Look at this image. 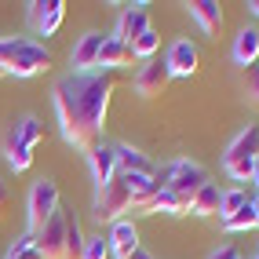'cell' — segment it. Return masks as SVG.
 <instances>
[{"label":"cell","mask_w":259,"mask_h":259,"mask_svg":"<svg viewBox=\"0 0 259 259\" xmlns=\"http://www.w3.org/2000/svg\"><path fill=\"white\" fill-rule=\"evenodd\" d=\"M80 259H110V245H106V237H84V252Z\"/></svg>","instance_id":"28"},{"label":"cell","mask_w":259,"mask_h":259,"mask_svg":"<svg viewBox=\"0 0 259 259\" xmlns=\"http://www.w3.org/2000/svg\"><path fill=\"white\" fill-rule=\"evenodd\" d=\"M135 55H132V48L124 40H117V37H102V48H99V70H113L120 73L124 66H132Z\"/></svg>","instance_id":"16"},{"label":"cell","mask_w":259,"mask_h":259,"mask_svg":"<svg viewBox=\"0 0 259 259\" xmlns=\"http://www.w3.org/2000/svg\"><path fill=\"white\" fill-rule=\"evenodd\" d=\"M99 48H102V33H84V37L77 40V48L70 51L73 73H88V70H99Z\"/></svg>","instance_id":"15"},{"label":"cell","mask_w":259,"mask_h":259,"mask_svg":"<svg viewBox=\"0 0 259 259\" xmlns=\"http://www.w3.org/2000/svg\"><path fill=\"white\" fill-rule=\"evenodd\" d=\"M252 197H248V190L245 186H234V190H223V201H219V219H230L237 215L241 208H245Z\"/></svg>","instance_id":"21"},{"label":"cell","mask_w":259,"mask_h":259,"mask_svg":"<svg viewBox=\"0 0 259 259\" xmlns=\"http://www.w3.org/2000/svg\"><path fill=\"white\" fill-rule=\"evenodd\" d=\"M255 259H259V255H255Z\"/></svg>","instance_id":"37"},{"label":"cell","mask_w":259,"mask_h":259,"mask_svg":"<svg viewBox=\"0 0 259 259\" xmlns=\"http://www.w3.org/2000/svg\"><path fill=\"white\" fill-rule=\"evenodd\" d=\"M4 259H44V255H40V248H37V234H29V230H26V234H22V237L8 248V255H4Z\"/></svg>","instance_id":"25"},{"label":"cell","mask_w":259,"mask_h":259,"mask_svg":"<svg viewBox=\"0 0 259 259\" xmlns=\"http://www.w3.org/2000/svg\"><path fill=\"white\" fill-rule=\"evenodd\" d=\"M190 8V19H194L204 33H219L223 26V8L215 4V0H194V4H186Z\"/></svg>","instance_id":"19"},{"label":"cell","mask_w":259,"mask_h":259,"mask_svg":"<svg viewBox=\"0 0 259 259\" xmlns=\"http://www.w3.org/2000/svg\"><path fill=\"white\" fill-rule=\"evenodd\" d=\"M8 197H11V194H8V186L0 183V215H4V208H8Z\"/></svg>","instance_id":"31"},{"label":"cell","mask_w":259,"mask_h":259,"mask_svg":"<svg viewBox=\"0 0 259 259\" xmlns=\"http://www.w3.org/2000/svg\"><path fill=\"white\" fill-rule=\"evenodd\" d=\"M150 212H168V215H186L190 212V201L179 197V194H171V190H161L157 201H153V208Z\"/></svg>","instance_id":"23"},{"label":"cell","mask_w":259,"mask_h":259,"mask_svg":"<svg viewBox=\"0 0 259 259\" xmlns=\"http://www.w3.org/2000/svg\"><path fill=\"white\" fill-rule=\"evenodd\" d=\"M168 80H171V73H168L164 59H146L139 66V73H135L132 84H135V92H139L143 99H153V95H161L168 88Z\"/></svg>","instance_id":"9"},{"label":"cell","mask_w":259,"mask_h":259,"mask_svg":"<svg viewBox=\"0 0 259 259\" xmlns=\"http://www.w3.org/2000/svg\"><path fill=\"white\" fill-rule=\"evenodd\" d=\"M4 77H8V70H4V66H0V80H4Z\"/></svg>","instance_id":"36"},{"label":"cell","mask_w":259,"mask_h":259,"mask_svg":"<svg viewBox=\"0 0 259 259\" xmlns=\"http://www.w3.org/2000/svg\"><path fill=\"white\" fill-rule=\"evenodd\" d=\"M252 227H259V219H255V212H252V201H248L237 215L223 219V230H227V234H241V230H252Z\"/></svg>","instance_id":"26"},{"label":"cell","mask_w":259,"mask_h":259,"mask_svg":"<svg viewBox=\"0 0 259 259\" xmlns=\"http://www.w3.org/2000/svg\"><path fill=\"white\" fill-rule=\"evenodd\" d=\"M19 139H22V143H26L29 150H33V146H37V143L44 139V124H40V120L33 117V113L19 120Z\"/></svg>","instance_id":"27"},{"label":"cell","mask_w":259,"mask_h":259,"mask_svg":"<svg viewBox=\"0 0 259 259\" xmlns=\"http://www.w3.org/2000/svg\"><path fill=\"white\" fill-rule=\"evenodd\" d=\"M113 153H117V176H143V179H153V171H157V164H153L143 150H135V146H128V143H117Z\"/></svg>","instance_id":"11"},{"label":"cell","mask_w":259,"mask_h":259,"mask_svg":"<svg viewBox=\"0 0 259 259\" xmlns=\"http://www.w3.org/2000/svg\"><path fill=\"white\" fill-rule=\"evenodd\" d=\"M4 157H8V164H11L15 171H26V168L33 164V150L19 139V124H11V128L4 132Z\"/></svg>","instance_id":"17"},{"label":"cell","mask_w":259,"mask_h":259,"mask_svg":"<svg viewBox=\"0 0 259 259\" xmlns=\"http://www.w3.org/2000/svg\"><path fill=\"white\" fill-rule=\"evenodd\" d=\"M245 92L252 102H259V70H248V80H245Z\"/></svg>","instance_id":"29"},{"label":"cell","mask_w":259,"mask_h":259,"mask_svg":"<svg viewBox=\"0 0 259 259\" xmlns=\"http://www.w3.org/2000/svg\"><path fill=\"white\" fill-rule=\"evenodd\" d=\"M66 19V4L62 0H33L29 4V22L40 37H55L59 26Z\"/></svg>","instance_id":"8"},{"label":"cell","mask_w":259,"mask_h":259,"mask_svg":"<svg viewBox=\"0 0 259 259\" xmlns=\"http://www.w3.org/2000/svg\"><path fill=\"white\" fill-rule=\"evenodd\" d=\"M164 66H168L171 77H194L197 66H201L197 44H194V40H176V44L168 48V55H164Z\"/></svg>","instance_id":"10"},{"label":"cell","mask_w":259,"mask_h":259,"mask_svg":"<svg viewBox=\"0 0 259 259\" xmlns=\"http://www.w3.org/2000/svg\"><path fill=\"white\" fill-rule=\"evenodd\" d=\"M128 259H153V255H150V252H146V248H135V252H132V255H128Z\"/></svg>","instance_id":"33"},{"label":"cell","mask_w":259,"mask_h":259,"mask_svg":"<svg viewBox=\"0 0 259 259\" xmlns=\"http://www.w3.org/2000/svg\"><path fill=\"white\" fill-rule=\"evenodd\" d=\"M153 183H157V190H171V194L194 201V194L208 183V171L197 161H176V164H164L153 171Z\"/></svg>","instance_id":"3"},{"label":"cell","mask_w":259,"mask_h":259,"mask_svg":"<svg viewBox=\"0 0 259 259\" xmlns=\"http://www.w3.org/2000/svg\"><path fill=\"white\" fill-rule=\"evenodd\" d=\"M37 248H40L44 259H70V252H66V212L62 208L51 215L48 227L37 234Z\"/></svg>","instance_id":"7"},{"label":"cell","mask_w":259,"mask_h":259,"mask_svg":"<svg viewBox=\"0 0 259 259\" xmlns=\"http://www.w3.org/2000/svg\"><path fill=\"white\" fill-rule=\"evenodd\" d=\"M66 252H70V259H80L84 252V230H80V219L66 212Z\"/></svg>","instance_id":"24"},{"label":"cell","mask_w":259,"mask_h":259,"mask_svg":"<svg viewBox=\"0 0 259 259\" xmlns=\"http://www.w3.org/2000/svg\"><path fill=\"white\" fill-rule=\"evenodd\" d=\"M106 245H110V255H117V259H128L135 248H143V245H139V230H135L132 219H117V223H113Z\"/></svg>","instance_id":"14"},{"label":"cell","mask_w":259,"mask_h":259,"mask_svg":"<svg viewBox=\"0 0 259 259\" xmlns=\"http://www.w3.org/2000/svg\"><path fill=\"white\" fill-rule=\"evenodd\" d=\"M255 157H259V124H248V128L227 146V153H223V171H227L234 183H248Z\"/></svg>","instance_id":"4"},{"label":"cell","mask_w":259,"mask_h":259,"mask_svg":"<svg viewBox=\"0 0 259 259\" xmlns=\"http://www.w3.org/2000/svg\"><path fill=\"white\" fill-rule=\"evenodd\" d=\"M120 84V73L113 70H88V73H66L51 99H55V117L62 139L77 150H92L102 139L110 113V99Z\"/></svg>","instance_id":"1"},{"label":"cell","mask_w":259,"mask_h":259,"mask_svg":"<svg viewBox=\"0 0 259 259\" xmlns=\"http://www.w3.org/2000/svg\"><path fill=\"white\" fill-rule=\"evenodd\" d=\"M252 212H255V219H259V194L252 197Z\"/></svg>","instance_id":"35"},{"label":"cell","mask_w":259,"mask_h":259,"mask_svg":"<svg viewBox=\"0 0 259 259\" xmlns=\"http://www.w3.org/2000/svg\"><path fill=\"white\" fill-rule=\"evenodd\" d=\"M146 29H150V8H146V4H132V8L120 11L117 33H113V37H117V40H124V44L132 48V40H135V37H143Z\"/></svg>","instance_id":"13"},{"label":"cell","mask_w":259,"mask_h":259,"mask_svg":"<svg viewBox=\"0 0 259 259\" xmlns=\"http://www.w3.org/2000/svg\"><path fill=\"white\" fill-rule=\"evenodd\" d=\"M88 161H92V179H95V194H99V190H106L117 179V153L106 143H95L88 150Z\"/></svg>","instance_id":"12"},{"label":"cell","mask_w":259,"mask_h":259,"mask_svg":"<svg viewBox=\"0 0 259 259\" xmlns=\"http://www.w3.org/2000/svg\"><path fill=\"white\" fill-rule=\"evenodd\" d=\"M59 212V186L51 179L33 183L29 190V204H26V215H29V234H40L48 227V219Z\"/></svg>","instance_id":"5"},{"label":"cell","mask_w":259,"mask_h":259,"mask_svg":"<svg viewBox=\"0 0 259 259\" xmlns=\"http://www.w3.org/2000/svg\"><path fill=\"white\" fill-rule=\"evenodd\" d=\"M234 62L245 66V70L259 62V29L255 26H245L237 33V40H234Z\"/></svg>","instance_id":"18"},{"label":"cell","mask_w":259,"mask_h":259,"mask_svg":"<svg viewBox=\"0 0 259 259\" xmlns=\"http://www.w3.org/2000/svg\"><path fill=\"white\" fill-rule=\"evenodd\" d=\"M248 183H252V186H255V190H259V157H255V161H252V179H248Z\"/></svg>","instance_id":"32"},{"label":"cell","mask_w":259,"mask_h":259,"mask_svg":"<svg viewBox=\"0 0 259 259\" xmlns=\"http://www.w3.org/2000/svg\"><path fill=\"white\" fill-rule=\"evenodd\" d=\"M157 48H161V33L150 26L143 37H135V40H132V55L139 59V62H146V59H157Z\"/></svg>","instance_id":"22"},{"label":"cell","mask_w":259,"mask_h":259,"mask_svg":"<svg viewBox=\"0 0 259 259\" xmlns=\"http://www.w3.org/2000/svg\"><path fill=\"white\" fill-rule=\"evenodd\" d=\"M124 212H132V190H128L124 176H117L106 190H99V194H95V219L113 227Z\"/></svg>","instance_id":"6"},{"label":"cell","mask_w":259,"mask_h":259,"mask_svg":"<svg viewBox=\"0 0 259 259\" xmlns=\"http://www.w3.org/2000/svg\"><path fill=\"white\" fill-rule=\"evenodd\" d=\"M248 11H252L255 19H259V0H252V4H248Z\"/></svg>","instance_id":"34"},{"label":"cell","mask_w":259,"mask_h":259,"mask_svg":"<svg viewBox=\"0 0 259 259\" xmlns=\"http://www.w3.org/2000/svg\"><path fill=\"white\" fill-rule=\"evenodd\" d=\"M0 66L8 77H37L51 70V51L29 37H4L0 40Z\"/></svg>","instance_id":"2"},{"label":"cell","mask_w":259,"mask_h":259,"mask_svg":"<svg viewBox=\"0 0 259 259\" xmlns=\"http://www.w3.org/2000/svg\"><path fill=\"white\" fill-rule=\"evenodd\" d=\"M208 259H241V252H237L234 245H223V248H215Z\"/></svg>","instance_id":"30"},{"label":"cell","mask_w":259,"mask_h":259,"mask_svg":"<svg viewBox=\"0 0 259 259\" xmlns=\"http://www.w3.org/2000/svg\"><path fill=\"white\" fill-rule=\"evenodd\" d=\"M219 201H223V190L215 183H204L190 201V215H219Z\"/></svg>","instance_id":"20"}]
</instances>
